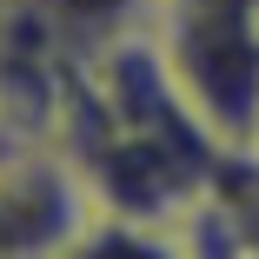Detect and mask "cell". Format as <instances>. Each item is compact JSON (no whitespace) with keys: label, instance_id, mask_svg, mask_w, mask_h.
Segmentation results:
<instances>
[{"label":"cell","instance_id":"1","mask_svg":"<svg viewBox=\"0 0 259 259\" xmlns=\"http://www.w3.org/2000/svg\"><path fill=\"white\" fill-rule=\"evenodd\" d=\"M100 199L67 140H0V259L80 252Z\"/></svg>","mask_w":259,"mask_h":259},{"label":"cell","instance_id":"2","mask_svg":"<svg viewBox=\"0 0 259 259\" xmlns=\"http://www.w3.org/2000/svg\"><path fill=\"white\" fill-rule=\"evenodd\" d=\"M246 153H252V160H259V113H252V133H246Z\"/></svg>","mask_w":259,"mask_h":259},{"label":"cell","instance_id":"3","mask_svg":"<svg viewBox=\"0 0 259 259\" xmlns=\"http://www.w3.org/2000/svg\"><path fill=\"white\" fill-rule=\"evenodd\" d=\"M0 7H7V0H0Z\"/></svg>","mask_w":259,"mask_h":259}]
</instances>
